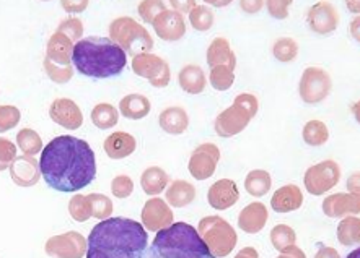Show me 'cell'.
I'll use <instances>...</instances> for the list:
<instances>
[{"instance_id": "6da1fadb", "label": "cell", "mask_w": 360, "mask_h": 258, "mask_svg": "<svg viewBox=\"0 0 360 258\" xmlns=\"http://www.w3.org/2000/svg\"><path fill=\"white\" fill-rule=\"evenodd\" d=\"M44 182L58 192H79L96 177V159L86 142L72 135L54 138L39 159Z\"/></svg>"}, {"instance_id": "7a4b0ae2", "label": "cell", "mask_w": 360, "mask_h": 258, "mask_svg": "<svg viewBox=\"0 0 360 258\" xmlns=\"http://www.w3.org/2000/svg\"><path fill=\"white\" fill-rule=\"evenodd\" d=\"M148 234L129 218L100 221L86 240V258H143Z\"/></svg>"}, {"instance_id": "3957f363", "label": "cell", "mask_w": 360, "mask_h": 258, "mask_svg": "<svg viewBox=\"0 0 360 258\" xmlns=\"http://www.w3.org/2000/svg\"><path fill=\"white\" fill-rule=\"evenodd\" d=\"M72 64L82 75L90 79H111L124 70L127 54L110 38L90 36L75 43Z\"/></svg>"}, {"instance_id": "277c9868", "label": "cell", "mask_w": 360, "mask_h": 258, "mask_svg": "<svg viewBox=\"0 0 360 258\" xmlns=\"http://www.w3.org/2000/svg\"><path fill=\"white\" fill-rule=\"evenodd\" d=\"M146 258H215L200 239L196 228L174 223L157 232Z\"/></svg>"}, {"instance_id": "5b68a950", "label": "cell", "mask_w": 360, "mask_h": 258, "mask_svg": "<svg viewBox=\"0 0 360 258\" xmlns=\"http://www.w3.org/2000/svg\"><path fill=\"white\" fill-rule=\"evenodd\" d=\"M110 39L132 57L148 54L153 49V39L148 31L131 17H120L110 25Z\"/></svg>"}, {"instance_id": "8992f818", "label": "cell", "mask_w": 360, "mask_h": 258, "mask_svg": "<svg viewBox=\"0 0 360 258\" xmlns=\"http://www.w3.org/2000/svg\"><path fill=\"white\" fill-rule=\"evenodd\" d=\"M198 234L215 258H224L233 252L238 236L229 221L220 216H205L198 226Z\"/></svg>"}, {"instance_id": "52a82bcc", "label": "cell", "mask_w": 360, "mask_h": 258, "mask_svg": "<svg viewBox=\"0 0 360 258\" xmlns=\"http://www.w3.org/2000/svg\"><path fill=\"white\" fill-rule=\"evenodd\" d=\"M331 90V76L321 67H308L303 72L300 83H298V93H300V97L307 104H320L329 96Z\"/></svg>"}, {"instance_id": "ba28073f", "label": "cell", "mask_w": 360, "mask_h": 258, "mask_svg": "<svg viewBox=\"0 0 360 258\" xmlns=\"http://www.w3.org/2000/svg\"><path fill=\"white\" fill-rule=\"evenodd\" d=\"M339 179H341L339 164L333 161V159H328V161L318 163L315 166L308 168L305 177H303V184H305L308 194L320 197V195H325L329 190L336 187Z\"/></svg>"}, {"instance_id": "9c48e42d", "label": "cell", "mask_w": 360, "mask_h": 258, "mask_svg": "<svg viewBox=\"0 0 360 258\" xmlns=\"http://www.w3.org/2000/svg\"><path fill=\"white\" fill-rule=\"evenodd\" d=\"M132 70L137 76L146 79L153 88L168 86L172 80V70L168 62L155 54H141L132 59Z\"/></svg>"}, {"instance_id": "30bf717a", "label": "cell", "mask_w": 360, "mask_h": 258, "mask_svg": "<svg viewBox=\"0 0 360 258\" xmlns=\"http://www.w3.org/2000/svg\"><path fill=\"white\" fill-rule=\"evenodd\" d=\"M44 250L53 258H84L86 255V239L80 232L70 231L48 239Z\"/></svg>"}, {"instance_id": "8fae6325", "label": "cell", "mask_w": 360, "mask_h": 258, "mask_svg": "<svg viewBox=\"0 0 360 258\" xmlns=\"http://www.w3.org/2000/svg\"><path fill=\"white\" fill-rule=\"evenodd\" d=\"M220 161V149L214 143H202L194 149L189 159V174L196 180H205L212 177L217 163Z\"/></svg>"}, {"instance_id": "7c38bea8", "label": "cell", "mask_w": 360, "mask_h": 258, "mask_svg": "<svg viewBox=\"0 0 360 258\" xmlns=\"http://www.w3.org/2000/svg\"><path fill=\"white\" fill-rule=\"evenodd\" d=\"M173 211L162 198H150L146 201L142 210V226L150 232L167 229L173 224Z\"/></svg>"}, {"instance_id": "4fadbf2b", "label": "cell", "mask_w": 360, "mask_h": 258, "mask_svg": "<svg viewBox=\"0 0 360 258\" xmlns=\"http://www.w3.org/2000/svg\"><path fill=\"white\" fill-rule=\"evenodd\" d=\"M307 23L313 33L329 34L339 27V13L331 2H318L308 10Z\"/></svg>"}, {"instance_id": "5bb4252c", "label": "cell", "mask_w": 360, "mask_h": 258, "mask_svg": "<svg viewBox=\"0 0 360 258\" xmlns=\"http://www.w3.org/2000/svg\"><path fill=\"white\" fill-rule=\"evenodd\" d=\"M49 117L58 125L69 128V130H77L84 123V114H82L79 104L67 97H58L53 101L49 107Z\"/></svg>"}, {"instance_id": "9a60e30c", "label": "cell", "mask_w": 360, "mask_h": 258, "mask_svg": "<svg viewBox=\"0 0 360 258\" xmlns=\"http://www.w3.org/2000/svg\"><path fill=\"white\" fill-rule=\"evenodd\" d=\"M152 25L158 38L167 43L183 39V36L186 34V23H184L183 15L174 10H165L153 20Z\"/></svg>"}, {"instance_id": "2e32d148", "label": "cell", "mask_w": 360, "mask_h": 258, "mask_svg": "<svg viewBox=\"0 0 360 258\" xmlns=\"http://www.w3.org/2000/svg\"><path fill=\"white\" fill-rule=\"evenodd\" d=\"M251 122V118L245 114L240 107H236L231 104L229 109H225L220 112L215 118V133L222 138H230L238 135L248 127V123Z\"/></svg>"}, {"instance_id": "e0dca14e", "label": "cell", "mask_w": 360, "mask_h": 258, "mask_svg": "<svg viewBox=\"0 0 360 258\" xmlns=\"http://www.w3.org/2000/svg\"><path fill=\"white\" fill-rule=\"evenodd\" d=\"M8 171L18 187H33L39 182V163L33 156H17L10 164Z\"/></svg>"}, {"instance_id": "ac0fdd59", "label": "cell", "mask_w": 360, "mask_h": 258, "mask_svg": "<svg viewBox=\"0 0 360 258\" xmlns=\"http://www.w3.org/2000/svg\"><path fill=\"white\" fill-rule=\"evenodd\" d=\"M240 200V190L236 187L235 180L220 179L215 182L207 192V201L212 208L224 211L233 206Z\"/></svg>"}, {"instance_id": "d6986e66", "label": "cell", "mask_w": 360, "mask_h": 258, "mask_svg": "<svg viewBox=\"0 0 360 258\" xmlns=\"http://www.w3.org/2000/svg\"><path fill=\"white\" fill-rule=\"evenodd\" d=\"M323 213L328 218H342V216H357L360 213L359 197L351 194H333L323 201Z\"/></svg>"}, {"instance_id": "ffe728a7", "label": "cell", "mask_w": 360, "mask_h": 258, "mask_svg": "<svg viewBox=\"0 0 360 258\" xmlns=\"http://www.w3.org/2000/svg\"><path fill=\"white\" fill-rule=\"evenodd\" d=\"M303 205V194L298 185L287 184L277 189L271 198V206L276 213H290Z\"/></svg>"}, {"instance_id": "44dd1931", "label": "cell", "mask_w": 360, "mask_h": 258, "mask_svg": "<svg viewBox=\"0 0 360 258\" xmlns=\"http://www.w3.org/2000/svg\"><path fill=\"white\" fill-rule=\"evenodd\" d=\"M267 223V208L261 201H253L241 210L238 216V228L248 234H258Z\"/></svg>"}, {"instance_id": "7402d4cb", "label": "cell", "mask_w": 360, "mask_h": 258, "mask_svg": "<svg viewBox=\"0 0 360 258\" xmlns=\"http://www.w3.org/2000/svg\"><path fill=\"white\" fill-rule=\"evenodd\" d=\"M74 43L64 34L54 33L46 46V59L56 65H72Z\"/></svg>"}, {"instance_id": "603a6c76", "label": "cell", "mask_w": 360, "mask_h": 258, "mask_svg": "<svg viewBox=\"0 0 360 258\" xmlns=\"http://www.w3.org/2000/svg\"><path fill=\"white\" fill-rule=\"evenodd\" d=\"M103 148H105V153L108 154V158L124 159L127 156H131V154L136 151L137 142H136V138L131 135V133L115 132L106 138Z\"/></svg>"}, {"instance_id": "cb8c5ba5", "label": "cell", "mask_w": 360, "mask_h": 258, "mask_svg": "<svg viewBox=\"0 0 360 258\" xmlns=\"http://www.w3.org/2000/svg\"><path fill=\"white\" fill-rule=\"evenodd\" d=\"M207 64L210 69H214V67H229V69L235 70L236 57L230 48L229 39L215 38L210 43L207 49Z\"/></svg>"}, {"instance_id": "d4e9b609", "label": "cell", "mask_w": 360, "mask_h": 258, "mask_svg": "<svg viewBox=\"0 0 360 258\" xmlns=\"http://www.w3.org/2000/svg\"><path fill=\"white\" fill-rule=\"evenodd\" d=\"M158 123H160L162 130L169 133V135H181L189 127L188 112L179 106L167 107L160 114Z\"/></svg>"}, {"instance_id": "484cf974", "label": "cell", "mask_w": 360, "mask_h": 258, "mask_svg": "<svg viewBox=\"0 0 360 258\" xmlns=\"http://www.w3.org/2000/svg\"><path fill=\"white\" fill-rule=\"evenodd\" d=\"M167 201L169 206H174V208H184V206H189L196 198V187L188 180H173L167 189Z\"/></svg>"}, {"instance_id": "4316f807", "label": "cell", "mask_w": 360, "mask_h": 258, "mask_svg": "<svg viewBox=\"0 0 360 258\" xmlns=\"http://www.w3.org/2000/svg\"><path fill=\"white\" fill-rule=\"evenodd\" d=\"M150 109L152 104L148 101V97L139 95V93H132V95L124 96L120 102L121 116L131 118V121H141V118L147 117Z\"/></svg>"}, {"instance_id": "83f0119b", "label": "cell", "mask_w": 360, "mask_h": 258, "mask_svg": "<svg viewBox=\"0 0 360 258\" xmlns=\"http://www.w3.org/2000/svg\"><path fill=\"white\" fill-rule=\"evenodd\" d=\"M178 83L189 95H200L205 90L207 79H205L204 70L199 65H186L179 70Z\"/></svg>"}, {"instance_id": "f1b7e54d", "label": "cell", "mask_w": 360, "mask_h": 258, "mask_svg": "<svg viewBox=\"0 0 360 258\" xmlns=\"http://www.w3.org/2000/svg\"><path fill=\"white\" fill-rule=\"evenodd\" d=\"M168 182H169L168 174L165 172L162 168H157V166L147 168L141 175V185L143 192L150 195V197H153V195H157L158 197V194H162L163 190L168 187Z\"/></svg>"}, {"instance_id": "f546056e", "label": "cell", "mask_w": 360, "mask_h": 258, "mask_svg": "<svg viewBox=\"0 0 360 258\" xmlns=\"http://www.w3.org/2000/svg\"><path fill=\"white\" fill-rule=\"evenodd\" d=\"M272 185V179L267 171H261V169H256V171H251L245 179V189L246 192L253 197L259 198L264 197L266 194H269Z\"/></svg>"}, {"instance_id": "4dcf8cb0", "label": "cell", "mask_w": 360, "mask_h": 258, "mask_svg": "<svg viewBox=\"0 0 360 258\" xmlns=\"http://www.w3.org/2000/svg\"><path fill=\"white\" fill-rule=\"evenodd\" d=\"M338 240L344 247L359 245L360 242V219L359 216H347L338 226Z\"/></svg>"}, {"instance_id": "1f68e13d", "label": "cell", "mask_w": 360, "mask_h": 258, "mask_svg": "<svg viewBox=\"0 0 360 258\" xmlns=\"http://www.w3.org/2000/svg\"><path fill=\"white\" fill-rule=\"evenodd\" d=\"M117 121H120L117 109L115 106L106 104V102L95 106L94 111H91V122L98 128H101V130L112 128L117 123Z\"/></svg>"}, {"instance_id": "d6a6232c", "label": "cell", "mask_w": 360, "mask_h": 258, "mask_svg": "<svg viewBox=\"0 0 360 258\" xmlns=\"http://www.w3.org/2000/svg\"><path fill=\"white\" fill-rule=\"evenodd\" d=\"M329 140V130L325 122L310 121L303 127V142L308 147H321Z\"/></svg>"}, {"instance_id": "836d02e7", "label": "cell", "mask_w": 360, "mask_h": 258, "mask_svg": "<svg viewBox=\"0 0 360 258\" xmlns=\"http://www.w3.org/2000/svg\"><path fill=\"white\" fill-rule=\"evenodd\" d=\"M271 242H272V247H274L277 252L289 250L290 247H295V242H297L295 231L287 224H277L271 231Z\"/></svg>"}, {"instance_id": "e575fe53", "label": "cell", "mask_w": 360, "mask_h": 258, "mask_svg": "<svg viewBox=\"0 0 360 258\" xmlns=\"http://www.w3.org/2000/svg\"><path fill=\"white\" fill-rule=\"evenodd\" d=\"M17 143L23 154H27V156H34V154H38L43 149V140H41V137L34 130H32V128L20 130L17 135Z\"/></svg>"}, {"instance_id": "d590c367", "label": "cell", "mask_w": 360, "mask_h": 258, "mask_svg": "<svg viewBox=\"0 0 360 258\" xmlns=\"http://www.w3.org/2000/svg\"><path fill=\"white\" fill-rule=\"evenodd\" d=\"M189 23L196 31H209L214 25V12L207 5L198 4L191 12H189Z\"/></svg>"}, {"instance_id": "8d00e7d4", "label": "cell", "mask_w": 360, "mask_h": 258, "mask_svg": "<svg viewBox=\"0 0 360 258\" xmlns=\"http://www.w3.org/2000/svg\"><path fill=\"white\" fill-rule=\"evenodd\" d=\"M272 54L279 62L289 64V62L295 60L298 55V44L297 41L292 38H281L277 39L274 46H272Z\"/></svg>"}, {"instance_id": "74e56055", "label": "cell", "mask_w": 360, "mask_h": 258, "mask_svg": "<svg viewBox=\"0 0 360 258\" xmlns=\"http://www.w3.org/2000/svg\"><path fill=\"white\" fill-rule=\"evenodd\" d=\"M235 70L229 69V67H214L210 69L209 81L217 91H227L235 83Z\"/></svg>"}, {"instance_id": "f35d334b", "label": "cell", "mask_w": 360, "mask_h": 258, "mask_svg": "<svg viewBox=\"0 0 360 258\" xmlns=\"http://www.w3.org/2000/svg\"><path fill=\"white\" fill-rule=\"evenodd\" d=\"M90 203V210H91V216L96 219H108L112 215V201L110 197L106 195H100V194H90L86 195Z\"/></svg>"}, {"instance_id": "ab89813d", "label": "cell", "mask_w": 360, "mask_h": 258, "mask_svg": "<svg viewBox=\"0 0 360 258\" xmlns=\"http://www.w3.org/2000/svg\"><path fill=\"white\" fill-rule=\"evenodd\" d=\"M69 213L77 223H85L91 218V210L86 195H74L69 201Z\"/></svg>"}, {"instance_id": "60d3db41", "label": "cell", "mask_w": 360, "mask_h": 258, "mask_svg": "<svg viewBox=\"0 0 360 258\" xmlns=\"http://www.w3.org/2000/svg\"><path fill=\"white\" fill-rule=\"evenodd\" d=\"M167 10V5L162 0H143V2L139 4V17H141L146 23H153L158 15Z\"/></svg>"}, {"instance_id": "b9f144b4", "label": "cell", "mask_w": 360, "mask_h": 258, "mask_svg": "<svg viewBox=\"0 0 360 258\" xmlns=\"http://www.w3.org/2000/svg\"><path fill=\"white\" fill-rule=\"evenodd\" d=\"M44 70L49 79L53 80L54 83H59V85H64L67 81H70L72 75H74V69H72V65H56L48 59H44Z\"/></svg>"}, {"instance_id": "7bdbcfd3", "label": "cell", "mask_w": 360, "mask_h": 258, "mask_svg": "<svg viewBox=\"0 0 360 258\" xmlns=\"http://www.w3.org/2000/svg\"><path fill=\"white\" fill-rule=\"evenodd\" d=\"M56 33L64 34L65 38H69L72 43H79L82 36H84V23L79 18H67L64 22H60L59 28Z\"/></svg>"}, {"instance_id": "ee69618b", "label": "cell", "mask_w": 360, "mask_h": 258, "mask_svg": "<svg viewBox=\"0 0 360 258\" xmlns=\"http://www.w3.org/2000/svg\"><path fill=\"white\" fill-rule=\"evenodd\" d=\"M20 117H22V114H20L18 107L0 106V133L8 132L10 128L17 127Z\"/></svg>"}, {"instance_id": "f6af8a7d", "label": "cell", "mask_w": 360, "mask_h": 258, "mask_svg": "<svg viewBox=\"0 0 360 258\" xmlns=\"http://www.w3.org/2000/svg\"><path fill=\"white\" fill-rule=\"evenodd\" d=\"M134 192V182L129 175H116L111 182V194L116 198H127Z\"/></svg>"}, {"instance_id": "bcb514c9", "label": "cell", "mask_w": 360, "mask_h": 258, "mask_svg": "<svg viewBox=\"0 0 360 258\" xmlns=\"http://www.w3.org/2000/svg\"><path fill=\"white\" fill-rule=\"evenodd\" d=\"M233 106L240 107V109L243 111L250 118H253L256 114H258V109H259L258 97L255 95H250V93H243V95L236 96L233 101Z\"/></svg>"}, {"instance_id": "7dc6e473", "label": "cell", "mask_w": 360, "mask_h": 258, "mask_svg": "<svg viewBox=\"0 0 360 258\" xmlns=\"http://www.w3.org/2000/svg\"><path fill=\"white\" fill-rule=\"evenodd\" d=\"M15 158H17V147L7 138H0V172L8 169Z\"/></svg>"}, {"instance_id": "c3c4849f", "label": "cell", "mask_w": 360, "mask_h": 258, "mask_svg": "<svg viewBox=\"0 0 360 258\" xmlns=\"http://www.w3.org/2000/svg\"><path fill=\"white\" fill-rule=\"evenodd\" d=\"M264 5L272 18L285 20L289 17V8L292 5V0H269V2H266Z\"/></svg>"}, {"instance_id": "681fc988", "label": "cell", "mask_w": 360, "mask_h": 258, "mask_svg": "<svg viewBox=\"0 0 360 258\" xmlns=\"http://www.w3.org/2000/svg\"><path fill=\"white\" fill-rule=\"evenodd\" d=\"M196 5H198L196 0H189V2H178V0H173V2H172V7H173L174 12H178L181 15L189 13L194 7H196Z\"/></svg>"}, {"instance_id": "f907efd6", "label": "cell", "mask_w": 360, "mask_h": 258, "mask_svg": "<svg viewBox=\"0 0 360 258\" xmlns=\"http://www.w3.org/2000/svg\"><path fill=\"white\" fill-rule=\"evenodd\" d=\"M60 5H63L69 13H80L89 7V2H85L84 0V2H63Z\"/></svg>"}, {"instance_id": "816d5d0a", "label": "cell", "mask_w": 360, "mask_h": 258, "mask_svg": "<svg viewBox=\"0 0 360 258\" xmlns=\"http://www.w3.org/2000/svg\"><path fill=\"white\" fill-rule=\"evenodd\" d=\"M262 5H264V2H259V0H256V2H251V0H248V2H240V7L243 8V12L246 13H258L259 10L262 8Z\"/></svg>"}, {"instance_id": "f5cc1de1", "label": "cell", "mask_w": 360, "mask_h": 258, "mask_svg": "<svg viewBox=\"0 0 360 258\" xmlns=\"http://www.w3.org/2000/svg\"><path fill=\"white\" fill-rule=\"evenodd\" d=\"M277 258H307L305 252L302 249H298V247H290L289 250L285 252H281V255Z\"/></svg>"}, {"instance_id": "db71d44e", "label": "cell", "mask_w": 360, "mask_h": 258, "mask_svg": "<svg viewBox=\"0 0 360 258\" xmlns=\"http://www.w3.org/2000/svg\"><path fill=\"white\" fill-rule=\"evenodd\" d=\"M315 258H341V255H339V252L336 249H333V247H321Z\"/></svg>"}, {"instance_id": "11a10c76", "label": "cell", "mask_w": 360, "mask_h": 258, "mask_svg": "<svg viewBox=\"0 0 360 258\" xmlns=\"http://www.w3.org/2000/svg\"><path fill=\"white\" fill-rule=\"evenodd\" d=\"M347 189H349V194L359 197V174L357 172L354 174V175H351V177H349Z\"/></svg>"}, {"instance_id": "9f6ffc18", "label": "cell", "mask_w": 360, "mask_h": 258, "mask_svg": "<svg viewBox=\"0 0 360 258\" xmlns=\"http://www.w3.org/2000/svg\"><path fill=\"white\" fill-rule=\"evenodd\" d=\"M235 258H259V255L253 247H245V249H241L238 254H236Z\"/></svg>"}, {"instance_id": "6f0895ef", "label": "cell", "mask_w": 360, "mask_h": 258, "mask_svg": "<svg viewBox=\"0 0 360 258\" xmlns=\"http://www.w3.org/2000/svg\"><path fill=\"white\" fill-rule=\"evenodd\" d=\"M209 5H214V7H227L230 2H209Z\"/></svg>"}, {"instance_id": "680465c9", "label": "cell", "mask_w": 360, "mask_h": 258, "mask_svg": "<svg viewBox=\"0 0 360 258\" xmlns=\"http://www.w3.org/2000/svg\"><path fill=\"white\" fill-rule=\"evenodd\" d=\"M347 258H360V250L359 249H356V250H352L351 254L347 255Z\"/></svg>"}]
</instances>
